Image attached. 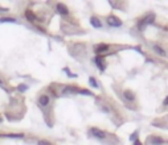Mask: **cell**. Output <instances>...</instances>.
<instances>
[{"mask_svg":"<svg viewBox=\"0 0 168 145\" xmlns=\"http://www.w3.org/2000/svg\"><path fill=\"white\" fill-rule=\"evenodd\" d=\"M155 21V13H149V15H147L144 18H143L142 21L138 24V26H139V29L140 30H144V28L148 25V24H152Z\"/></svg>","mask_w":168,"mask_h":145,"instance_id":"obj_1","label":"cell"},{"mask_svg":"<svg viewBox=\"0 0 168 145\" xmlns=\"http://www.w3.org/2000/svg\"><path fill=\"white\" fill-rule=\"evenodd\" d=\"M89 135L91 137H94V138H97V140H103V138L106 137V132H103V131H101L99 128H90V131H89Z\"/></svg>","mask_w":168,"mask_h":145,"instance_id":"obj_2","label":"cell"},{"mask_svg":"<svg viewBox=\"0 0 168 145\" xmlns=\"http://www.w3.org/2000/svg\"><path fill=\"white\" fill-rule=\"evenodd\" d=\"M78 88L74 87V86H65V87L62 88V91H61V94L64 95V96H66V95H72V94H78Z\"/></svg>","mask_w":168,"mask_h":145,"instance_id":"obj_3","label":"cell"},{"mask_svg":"<svg viewBox=\"0 0 168 145\" xmlns=\"http://www.w3.org/2000/svg\"><path fill=\"white\" fill-rule=\"evenodd\" d=\"M107 24L110 26H121L122 25V21L121 18H118L117 16H114V15H110V16L107 17Z\"/></svg>","mask_w":168,"mask_h":145,"instance_id":"obj_4","label":"cell"},{"mask_svg":"<svg viewBox=\"0 0 168 145\" xmlns=\"http://www.w3.org/2000/svg\"><path fill=\"white\" fill-rule=\"evenodd\" d=\"M152 50H154V53L158 54L159 57H168L167 52L164 50V49L161 48L160 45H158V44H154V45H152Z\"/></svg>","mask_w":168,"mask_h":145,"instance_id":"obj_5","label":"cell"},{"mask_svg":"<svg viewBox=\"0 0 168 145\" xmlns=\"http://www.w3.org/2000/svg\"><path fill=\"white\" fill-rule=\"evenodd\" d=\"M49 96L48 95H40L38 96V106L41 107V108H44V107H48L49 106Z\"/></svg>","mask_w":168,"mask_h":145,"instance_id":"obj_6","label":"cell"},{"mask_svg":"<svg viewBox=\"0 0 168 145\" xmlns=\"http://www.w3.org/2000/svg\"><path fill=\"white\" fill-rule=\"evenodd\" d=\"M147 143L149 144H154V145H161L164 143V138L159 137V136H149L147 138Z\"/></svg>","mask_w":168,"mask_h":145,"instance_id":"obj_7","label":"cell"},{"mask_svg":"<svg viewBox=\"0 0 168 145\" xmlns=\"http://www.w3.org/2000/svg\"><path fill=\"white\" fill-rule=\"evenodd\" d=\"M110 46L106 45V44H99V45H97L95 48H94V50H95L97 54H102V53H105V52H107Z\"/></svg>","mask_w":168,"mask_h":145,"instance_id":"obj_8","label":"cell"},{"mask_svg":"<svg viewBox=\"0 0 168 145\" xmlns=\"http://www.w3.org/2000/svg\"><path fill=\"white\" fill-rule=\"evenodd\" d=\"M56 9H57V12L58 13H61V15H69V9H68V7L66 5H64L62 3H58V4L56 5Z\"/></svg>","mask_w":168,"mask_h":145,"instance_id":"obj_9","label":"cell"},{"mask_svg":"<svg viewBox=\"0 0 168 145\" xmlns=\"http://www.w3.org/2000/svg\"><path fill=\"white\" fill-rule=\"evenodd\" d=\"M123 96H124V99L129 100V102H134V100H135V94H134L131 90L123 91Z\"/></svg>","mask_w":168,"mask_h":145,"instance_id":"obj_10","label":"cell"},{"mask_svg":"<svg viewBox=\"0 0 168 145\" xmlns=\"http://www.w3.org/2000/svg\"><path fill=\"white\" fill-rule=\"evenodd\" d=\"M94 62H95V65L98 66V69L101 70V71H103V70H105V63H103L102 57H101V55H97V57L94 58Z\"/></svg>","mask_w":168,"mask_h":145,"instance_id":"obj_11","label":"cell"},{"mask_svg":"<svg viewBox=\"0 0 168 145\" xmlns=\"http://www.w3.org/2000/svg\"><path fill=\"white\" fill-rule=\"evenodd\" d=\"M25 17L28 18V21H30V23H35L36 20H37V17H36V15L33 13L30 9H28V11H25Z\"/></svg>","mask_w":168,"mask_h":145,"instance_id":"obj_12","label":"cell"},{"mask_svg":"<svg viewBox=\"0 0 168 145\" xmlns=\"http://www.w3.org/2000/svg\"><path fill=\"white\" fill-rule=\"evenodd\" d=\"M90 23H91V25H93L94 28H101V26H102V23H101L99 18L95 17V16H93L90 18Z\"/></svg>","mask_w":168,"mask_h":145,"instance_id":"obj_13","label":"cell"},{"mask_svg":"<svg viewBox=\"0 0 168 145\" xmlns=\"http://www.w3.org/2000/svg\"><path fill=\"white\" fill-rule=\"evenodd\" d=\"M89 83H90L91 87H94V88H98L99 87V83L97 82V79L94 78V77H90V78H89Z\"/></svg>","mask_w":168,"mask_h":145,"instance_id":"obj_14","label":"cell"},{"mask_svg":"<svg viewBox=\"0 0 168 145\" xmlns=\"http://www.w3.org/2000/svg\"><path fill=\"white\" fill-rule=\"evenodd\" d=\"M0 23H16V18H13V17H3V18H0Z\"/></svg>","mask_w":168,"mask_h":145,"instance_id":"obj_15","label":"cell"},{"mask_svg":"<svg viewBox=\"0 0 168 145\" xmlns=\"http://www.w3.org/2000/svg\"><path fill=\"white\" fill-rule=\"evenodd\" d=\"M23 136H24L23 133H16V135H13V133H12V135H5V137H10V138H21Z\"/></svg>","mask_w":168,"mask_h":145,"instance_id":"obj_16","label":"cell"},{"mask_svg":"<svg viewBox=\"0 0 168 145\" xmlns=\"http://www.w3.org/2000/svg\"><path fill=\"white\" fill-rule=\"evenodd\" d=\"M17 90H19L20 92H24V91L28 90V86H27V85H20L19 87H17Z\"/></svg>","mask_w":168,"mask_h":145,"instance_id":"obj_17","label":"cell"},{"mask_svg":"<svg viewBox=\"0 0 168 145\" xmlns=\"http://www.w3.org/2000/svg\"><path fill=\"white\" fill-rule=\"evenodd\" d=\"M78 94H82V95H90V96H93V94H91L90 91H87V90H79V91H78Z\"/></svg>","mask_w":168,"mask_h":145,"instance_id":"obj_18","label":"cell"},{"mask_svg":"<svg viewBox=\"0 0 168 145\" xmlns=\"http://www.w3.org/2000/svg\"><path fill=\"white\" fill-rule=\"evenodd\" d=\"M136 136H138V131H135L132 135H131V136H130V140H131V141H136V140H138V138H136Z\"/></svg>","mask_w":168,"mask_h":145,"instance_id":"obj_19","label":"cell"},{"mask_svg":"<svg viewBox=\"0 0 168 145\" xmlns=\"http://www.w3.org/2000/svg\"><path fill=\"white\" fill-rule=\"evenodd\" d=\"M37 145H52L49 141H47V140H40L38 143H37Z\"/></svg>","mask_w":168,"mask_h":145,"instance_id":"obj_20","label":"cell"},{"mask_svg":"<svg viewBox=\"0 0 168 145\" xmlns=\"http://www.w3.org/2000/svg\"><path fill=\"white\" fill-rule=\"evenodd\" d=\"M134 145H142V143L139 140H136V141H134Z\"/></svg>","mask_w":168,"mask_h":145,"instance_id":"obj_21","label":"cell"},{"mask_svg":"<svg viewBox=\"0 0 168 145\" xmlns=\"http://www.w3.org/2000/svg\"><path fill=\"white\" fill-rule=\"evenodd\" d=\"M164 106H168V96L166 98V100H164Z\"/></svg>","mask_w":168,"mask_h":145,"instance_id":"obj_22","label":"cell"},{"mask_svg":"<svg viewBox=\"0 0 168 145\" xmlns=\"http://www.w3.org/2000/svg\"><path fill=\"white\" fill-rule=\"evenodd\" d=\"M3 85H4V83H3V81H1V79H0V86H3Z\"/></svg>","mask_w":168,"mask_h":145,"instance_id":"obj_23","label":"cell"},{"mask_svg":"<svg viewBox=\"0 0 168 145\" xmlns=\"http://www.w3.org/2000/svg\"><path fill=\"white\" fill-rule=\"evenodd\" d=\"M0 120H1V119H0Z\"/></svg>","mask_w":168,"mask_h":145,"instance_id":"obj_24","label":"cell"}]
</instances>
